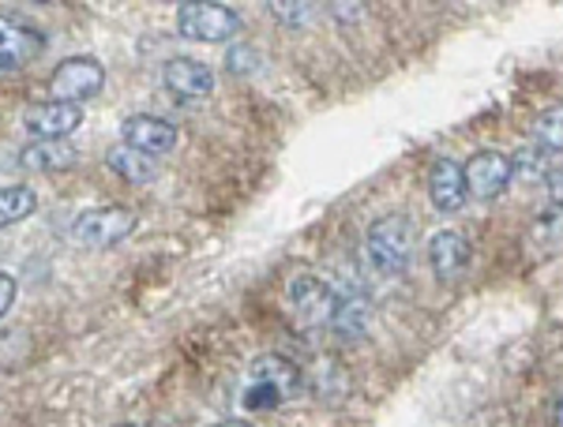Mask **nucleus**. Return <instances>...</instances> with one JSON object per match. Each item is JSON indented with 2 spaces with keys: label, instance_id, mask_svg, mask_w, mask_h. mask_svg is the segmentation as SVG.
I'll list each match as a JSON object with an SVG mask.
<instances>
[{
  "label": "nucleus",
  "instance_id": "14",
  "mask_svg": "<svg viewBox=\"0 0 563 427\" xmlns=\"http://www.w3.org/2000/svg\"><path fill=\"white\" fill-rule=\"evenodd\" d=\"M20 166L31 172H57L76 166V147L68 139H34L31 147H23Z\"/></svg>",
  "mask_w": 563,
  "mask_h": 427
},
{
  "label": "nucleus",
  "instance_id": "9",
  "mask_svg": "<svg viewBox=\"0 0 563 427\" xmlns=\"http://www.w3.org/2000/svg\"><path fill=\"white\" fill-rule=\"evenodd\" d=\"M470 259H474V248L470 240L455 229H443L435 233L429 240V262H432V274L448 285V281L462 278L470 270Z\"/></svg>",
  "mask_w": 563,
  "mask_h": 427
},
{
  "label": "nucleus",
  "instance_id": "8",
  "mask_svg": "<svg viewBox=\"0 0 563 427\" xmlns=\"http://www.w3.org/2000/svg\"><path fill=\"white\" fill-rule=\"evenodd\" d=\"M289 304L297 307V319L305 326H320V323H331L339 296H334L331 285H323L320 278L301 274V278L289 281Z\"/></svg>",
  "mask_w": 563,
  "mask_h": 427
},
{
  "label": "nucleus",
  "instance_id": "18",
  "mask_svg": "<svg viewBox=\"0 0 563 427\" xmlns=\"http://www.w3.org/2000/svg\"><path fill=\"white\" fill-rule=\"evenodd\" d=\"M533 143L541 150H563V105H549L533 121Z\"/></svg>",
  "mask_w": 563,
  "mask_h": 427
},
{
  "label": "nucleus",
  "instance_id": "12",
  "mask_svg": "<svg viewBox=\"0 0 563 427\" xmlns=\"http://www.w3.org/2000/svg\"><path fill=\"white\" fill-rule=\"evenodd\" d=\"M121 135H124V147L147 154V158L169 154L177 147V128L169 121H162V116H129Z\"/></svg>",
  "mask_w": 563,
  "mask_h": 427
},
{
  "label": "nucleus",
  "instance_id": "1",
  "mask_svg": "<svg viewBox=\"0 0 563 427\" xmlns=\"http://www.w3.org/2000/svg\"><path fill=\"white\" fill-rule=\"evenodd\" d=\"M413 244H417V233H413V222L406 214H387L379 222H372L368 229V262L379 270V274H406L413 262Z\"/></svg>",
  "mask_w": 563,
  "mask_h": 427
},
{
  "label": "nucleus",
  "instance_id": "17",
  "mask_svg": "<svg viewBox=\"0 0 563 427\" xmlns=\"http://www.w3.org/2000/svg\"><path fill=\"white\" fill-rule=\"evenodd\" d=\"M34 211H38V195H34L26 184L0 188V229L23 222V217H31Z\"/></svg>",
  "mask_w": 563,
  "mask_h": 427
},
{
  "label": "nucleus",
  "instance_id": "2",
  "mask_svg": "<svg viewBox=\"0 0 563 427\" xmlns=\"http://www.w3.org/2000/svg\"><path fill=\"white\" fill-rule=\"evenodd\" d=\"M132 233H135V214L129 206H95V211L79 214L76 225H71L76 244H84L90 251L117 248V244L129 240Z\"/></svg>",
  "mask_w": 563,
  "mask_h": 427
},
{
  "label": "nucleus",
  "instance_id": "5",
  "mask_svg": "<svg viewBox=\"0 0 563 427\" xmlns=\"http://www.w3.org/2000/svg\"><path fill=\"white\" fill-rule=\"evenodd\" d=\"M466 172V192L474 199H499L507 192V184L515 180V169H511V158L504 150H477L474 158L462 166Z\"/></svg>",
  "mask_w": 563,
  "mask_h": 427
},
{
  "label": "nucleus",
  "instance_id": "13",
  "mask_svg": "<svg viewBox=\"0 0 563 427\" xmlns=\"http://www.w3.org/2000/svg\"><path fill=\"white\" fill-rule=\"evenodd\" d=\"M249 379L252 383H271L275 390H282V397H294L297 390H301V368H297L294 360H286V357H278V352H267V357H260V360H252V368H249Z\"/></svg>",
  "mask_w": 563,
  "mask_h": 427
},
{
  "label": "nucleus",
  "instance_id": "26",
  "mask_svg": "<svg viewBox=\"0 0 563 427\" xmlns=\"http://www.w3.org/2000/svg\"><path fill=\"white\" fill-rule=\"evenodd\" d=\"M556 427H563V394H560V402H556Z\"/></svg>",
  "mask_w": 563,
  "mask_h": 427
},
{
  "label": "nucleus",
  "instance_id": "21",
  "mask_svg": "<svg viewBox=\"0 0 563 427\" xmlns=\"http://www.w3.org/2000/svg\"><path fill=\"white\" fill-rule=\"evenodd\" d=\"M267 12L275 15L282 26H305V23H312L316 4H282V0H275V4H267Z\"/></svg>",
  "mask_w": 563,
  "mask_h": 427
},
{
  "label": "nucleus",
  "instance_id": "22",
  "mask_svg": "<svg viewBox=\"0 0 563 427\" xmlns=\"http://www.w3.org/2000/svg\"><path fill=\"white\" fill-rule=\"evenodd\" d=\"M225 65H230L233 76H252V71L260 68V53L252 49V45H233L230 57H225Z\"/></svg>",
  "mask_w": 563,
  "mask_h": 427
},
{
  "label": "nucleus",
  "instance_id": "4",
  "mask_svg": "<svg viewBox=\"0 0 563 427\" xmlns=\"http://www.w3.org/2000/svg\"><path fill=\"white\" fill-rule=\"evenodd\" d=\"M106 87V68L98 65L95 57H68L53 68V79H49V94L53 102H87L95 98L98 90Z\"/></svg>",
  "mask_w": 563,
  "mask_h": 427
},
{
  "label": "nucleus",
  "instance_id": "10",
  "mask_svg": "<svg viewBox=\"0 0 563 427\" xmlns=\"http://www.w3.org/2000/svg\"><path fill=\"white\" fill-rule=\"evenodd\" d=\"M23 124L38 139H65V135H71L84 124V109L68 102H38L23 113Z\"/></svg>",
  "mask_w": 563,
  "mask_h": 427
},
{
  "label": "nucleus",
  "instance_id": "6",
  "mask_svg": "<svg viewBox=\"0 0 563 427\" xmlns=\"http://www.w3.org/2000/svg\"><path fill=\"white\" fill-rule=\"evenodd\" d=\"M162 83L177 102H199V98H207L214 90V71L196 57H174L162 68Z\"/></svg>",
  "mask_w": 563,
  "mask_h": 427
},
{
  "label": "nucleus",
  "instance_id": "24",
  "mask_svg": "<svg viewBox=\"0 0 563 427\" xmlns=\"http://www.w3.org/2000/svg\"><path fill=\"white\" fill-rule=\"evenodd\" d=\"M549 195H552V203L563 206V169L549 172Z\"/></svg>",
  "mask_w": 563,
  "mask_h": 427
},
{
  "label": "nucleus",
  "instance_id": "19",
  "mask_svg": "<svg viewBox=\"0 0 563 427\" xmlns=\"http://www.w3.org/2000/svg\"><path fill=\"white\" fill-rule=\"evenodd\" d=\"M241 402H244V408H252V413H263V408H278L286 397H282V390H275L271 383H252V379H249Z\"/></svg>",
  "mask_w": 563,
  "mask_h": 427
},
{
  "label": "nucleus",
  "instance_id": "15",
  "mask_svg": "<svg viewBox=\"0 0 563 427\" xmlns=\"http://www.w3.org/2000/svg\"><path fill=\"white\" fill-rule=\"evenodd\" d=\"M106 166L117 172V177L132 180V184H147V180H154V172H158V166H154V158H147V154L132 150V147H113L106 154Z\"/></svg>",
  "mask_w": 563,
  "mask_h": 427
},
{
  "label": "nucleus",
  "instance_id": "20",
  "mask_svg": "<svg viewBox=\"0 0 563 427\" xmlns=\"http://www.w3.org/2000/svg\"><path fill=\"white\" fill-rule=\"evenodd\" d=\"M511 169L515 177H530V180H541L549 172V158H544L541 147H526L511 158Z\"/></svg>",
  "mask_w": 563,
  "mask_h": 427
},
{
  "label": "nucleus",
  "instance_id": "16",
  "mask_svg": "<svg viewBox=\"0 0 563 427\" xmlns=\"http://www.w3.org/2000/svg\"><path fill=\"white\" fill-rule=\"evenodd\" d=\"M368 315H372V307L365 304L361 296H346V300H339L334 304V315H331V330L339 334V338H346V341H353V338H361V334L368 330Z\"/></svg>",
  "mask_w": 563,
  "mask_h": 427
},
{
  "label": "nucleus",
  "instance_id": "23",
  "mask_svg": "<svg viewBox=\"0 0 563 427\" xmlns=\"http://www.w3.org/2000/svg\"><path fill=\"white\" fill-rule=\"evenodd\" d=\"M12 304H15V281L8 274H0V319L12 312Z\"/></svg>",
  "mask_w": 563,
  "mask_h": 427
},
{
  "label": "nucleus",
  "instance_id": "25",
  "mask_svg": "<svg viewBox=\"0 0 563 427\" xmlns=\"http://www.w3.org/2000/svg\"><path fill=\"white\" fill-rule=\"evenodd\" d=\"M211 427H252L249 420H222V424H211Z\"/></svg>",
  "mask_w": 563,
  "mask_h": 427
},
{
  "label": "nucleus",
  "instance_id": "11",
  "mask_svg": "<svg viewBox=\"0 0 563 427\" xmlns=\"http://www.w3.org/2000/svg\"><path fill=\"white\" fill-rule=\"evenodd\" d=\"M429 199L432 206L440 214H455L466 206V172H462V166L455 158H440L429 172Z\"/></svg>",
  "mask_w": 563,
  "mask_h": 427
},
{
  "label": "nucleus",
  "instance_id": "7",
  "mask_svg": "<svg viewBox=\"0 0 563 427\" xmlns=\"http://www.w3.org/2000/svg\"><path fill=\"white\" fill-rule=\"evenodd\" d=\"M42 53V34L0 12V76H12Z\"/></svg>",
  "mask_w": 563,
  "mask_h": 427
},
{
  "label": "nucleus",
  "instance_id": "27",
  "mask_svg": "<svg viewBox=\"0 0 563 427\" xmlns=\"http://www.w3.org/2000/svg\"><path fill=\"white\" fill-rule=\"evenodd\" d=\"M121 427H140V424H121Z\"/></svg>",
  "mask_w": 563,
  "mask_h": 427
},
{
  "label": "nucleus",
  "instance_id": "3",
  "mask_svg": "<svg viewBox=\"0 0 563 427\" xmlns=\"http://www.w3.org/2000/svg\"><path fill=\"white\" fill-rule=\"evenodd\" d=\"M177 31L196 42H225L241 31V15L230 4H207V0H188L177 8Z\"/></svg>",
  "mask_w": 563,
  "mask_h": 427
}]
</instances>
